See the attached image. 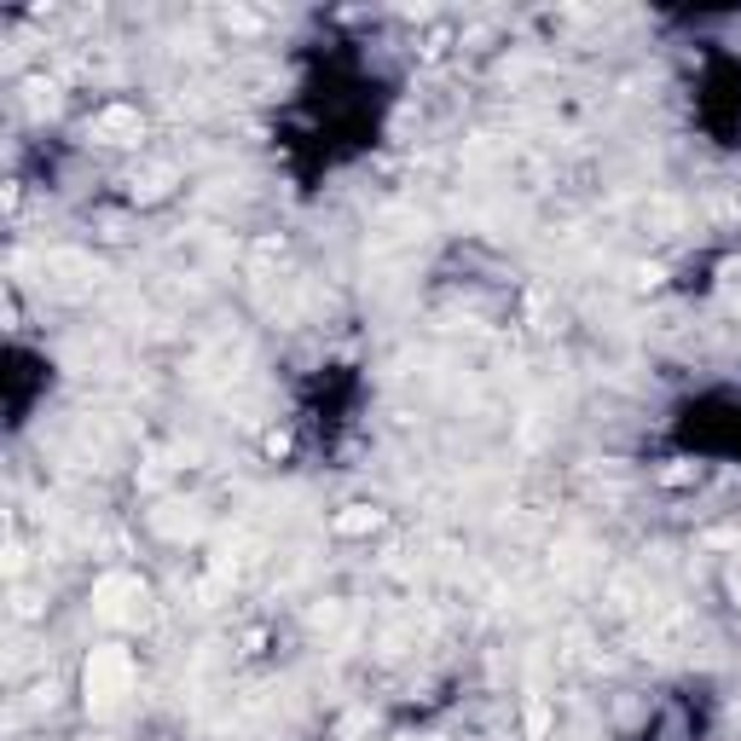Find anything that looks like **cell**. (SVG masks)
I'll return each mask as SVG.
<instances>
[{
  "label": "cell",
  "instance_id": "cell-1",
  "mask_svg": "<svg viewBox=\"0 0 741 741\" xmlns=\"http://www.w3.org/2000/svg\"><path fill=\"white\" fill-rule=\"evenodd\" d=\"M81 689H88V713L93 718H111L134 695V654L116 649V643L93 649L88 666H81Z\"/></svg>",
  "mask_w": 741,
  "mask_h": 741
},
{
  "label": "cell",
  "instance_id": "cell-2",
  "mask_svg": "<svg viewBox=\"0 0 741 741\" xmlns=\"http://www.w3.org/2000/svg\"><path fill=\"white\" fill-rule=\"evenodd\" d=\"M93 614L105 626H146L151 620L146 580H134V573H105V580L93 585Z\"/></svg>",
  "mask_w": 741,
  "mask_h": 741
},
{
  "label": "cell",
  "instance_id": "cell-3",
  "mask_svg": "<svg viewBox=\"0 0 741 741\" xmlns=\"http://www.w3.org/2000/svg\"><path fill=\"white\" fill-rule=\"evenodd\" d=\"M139 134H146V116L134 105H105L93 116V139L99 146H139Z\"/></svg>",
  "mask_w": 741,
  "mask_h": 741
},
{
  "label": "cell",
  "instance_id": "cell-4",
  "mask_svg": "<svg viewBox=\"0 0 741 741\" xmlns=\"http://www.w3.org/2000/svg\"><path fill=\"white\" fill-rule=\"evenodd\" d=\"M331 527L342 533V539H360V533H377V527H383V510H371V504H347Z\"/></svg>",
  "mask_w": 741,
  "mask_h": 741
},
{
  "label": "cell",
  "instance_id": "cell-5",
  "mask_svg": "<svg viewBox=\"0 0 741 741\" xmlns=\"http://www.w3.org/2000/svg\"><path fill=\"white\" fill-rule=\"evenodd\" d=\"M527 736H533V741L550 736V707H545V702H527Z\"/></svg>",
  "mask_w": 741,
  "mask_h": 741
},
{
  "label": "cell",
  "instance_id": "cell-6",
  "mask_svg": "<svg viewBox=\"0 0 741 741\" xmlns=\"http://www.w3.org/2000/svg\"><path fill=\"white\" fill-rule=\"evenodd\" d=\"M226 24H232V30H243V35H250V30H261V18H255V12H226Z\"/></svg>",
  "mask_w": 741,
  "mask_h": 741
},
{
  "label": "cell",
  "instance_id": "cell-7",
  "mask_svg": "<svg viewBox=\"0 0 741 741\" xmlns=\"http://www.w3.org/2000/svg\"><path fill=\"white\" fill-rule=\"evenodd\" d=\"M631 278H637V284H649V290H654V284H661L666 273H661V266H637V273H631Z\"/></svg>",
  "mask_w": 741,
  "mask_h": 741
}]
</instances>
